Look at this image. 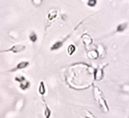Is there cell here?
Listing matches in <instances>:
<instances>
[{
	"label": "cell",
	"mask_w": 129,
	"mask_h": 118,
	"mask_svg": "<svg viewBox=\"0 0 129 118\" xmlns=\"http://www.w3.org/2000/svg\"><path fill=\"white\" fill-rule=\"evenodd\" d=\"M29 39L31 42H36L37 39H38V37H37L36 33L35 32H31L30 35H29Z\"/></svg>",
	"instance_id": "cell-12"
},
{
	"label": "cell",
	"mask_w": 129,
	"mask_h": 118,
	"mask_svg": "<svg viewBox=\"0 0 129 118\" xmlns=\"http://www.w3.org/2000/svg\"><path fill=\"white\" fill-rule=\"evenodd\" d=\"M75 51H76V46L74 45H69L68 47V54L70 56H71L73 55V53H75Z\"/></svg>",
	"instance_id": "cell-14"
},
{
	"label": "cell",
	"mask_w": 129,
	"mask_h": 118,
	"mask_svg": "<svg viewBox=\"0 0 129 118\" xmlns=\"http://www.w3.org/2000/svg\"><path fill=\"white\" fill-rule=\"evenodd\" d=\"M93 94L95 95V99L97 100V102L98 103V106L100 108V110L103 112V113H108L109 111V107L108 103L106 101V99L103 97V94L100 91V89L98 87H94L93 89Z\"/></svg>",
	"instance_id": "cell-1"
},
{
	"label": "cell",
	"mask_w": 129,
	"mask_h": 118,
	"mask_svg": "<svg viewBox=\"0 0 129 118\" xmlns=\"http://www.w3.org/2000/svg\"><path fill=\"white\" fill-rule=\"evenodd\" d=\"M126 27H127V24H126V23H122V24H119L117 27V33L124 32L125 29H126Z\"/></svg>",
	"instance_id": "cell-8"
},
{
	"label": "cell",
	"mask_w": 129,
	"mask_h": 118,
	"mask_svg": "<svg viewBox=\"0 0 129 118\" xmlns=\"http://www.w3.org/2000/svg\"><path fill=\"white\" fill-rule=\"evenodd\" d=\"M16 82H19V83H22V82H24V81H25L26 79L24 77V76H22V75H19V76H16Z\"/></svg>",
	"instance_id": "cell-17"
},
{
	"label": "cell",
	"mask_w": 129,
	"mask_h": 118,
	"mask_svg": "<svg viewBox=\"0 0 129 118\" xmlns=\"http://www.w3.org/2000/svg\"><path fill=\"white\" fill-rule=\"evenodd\" d=\"M82 42H83V44L85 45H89L91 43H92V38L89 37V35H84L83 37H82Z\"/></svg>",
	"instance_id": "cell-6"
},
{
	"label": "cell",
	"mask_w": 129,
	"mask_h": 118,
	"mask_svg": "<svg viewBox=\"0 0 129 118\" xmlns=\"http://www.w3.org/2000/svg\"><path fill=\"white\" fill-rule=\"evenodd\" d=\"M96 5H97V0H89V1H88V6H89L93 7V6H95Z\"/></svg>",
	"instance_id": "cell-16"
},
{
	"label": "cell",
	"mask_w": 129,
	"mask_h": 118,
	"mask_svg": "<svg viewBox=\"0 0 129 118\" xmlns=\"http://www.w3.org/2000/svg\"><path fill=\"white\" fill-rule=\"evenodd\" d=\"M29 65V62L27 61H22L20 62L19 64H17V65L16 66V68L15 69L11 70L12 72H14V71H16V70H20V69H24V68H25V67H27Z\"/></svg>",
	"instance_id": "cell-4"
},
{
	"label": "cell",
	"mask_w": 129,
	"mask_h": 118,
	"mask_svg": "<svg viewBox=\"0 0 129 118\" xmlns=\"http://www.w3.org/2000/svg\"><path fill=\"white\" fill-rule=\"evenodd\" d=\"M42 1H43V0H32V4L34 5L35 6H39L42 4Z\"/></svg>",
	"instance_id": "cell-18"
},
{
	"label": "cell",
	"mask_w": 129,
	"mask_h": 118,
	"mask_svg": "<svg viewBox=\"0 0 129 118\" xmlns=\"http://www.w3.org/2000/svg\"><path fill=\"white\" fill-rule=\"evenodd\" d=\"M98 56H99V54L97 52V51H96V50H93V51H91V52H89V53L88 54V56H89V58H92V59H96Z\"/></svg>",
	"instance_id": "cell-11"
},
{
	"label": "cell",
	"mask_w": 129,
	"mask_h": 118,
	"mask_svg": "<svg viewBox=\"0 0 129 118\" xmlns=\"http://www.w3.org/2000/svg\"><path fill=\"white\" fill-rule=\"evenodd\" d=\"M83 114V116H84L85 118H95L92 113H90V112H89V111H88V110L83 111V114Z\"/></svg>",
	"instance_id": "cell-15"
},
{
	"label": "cell",
	"mask_w": 129,
	"mask_h": 118,
	"mask_svg": "<svg viewBox=\"0 0 129 118\" xmlns=\"http://www.w3.org/2000/svg\"><path fill=\"white\" fill-rule=\"evenodd\" d=\"M24 50H25V45H13L11 48L5 50L4 52H12V53H14V54H18V53H21V52H23Z\"/></svg>",
	"instance_id": "cell-2"
},
{
	"label": "cell",
	"mask_w": 129,
	"mask_h": 118,
	"mask_svg": "<svg viewBox=\"0 0 129 118\" xmlns=\"http://www.w3.org/2000/svg\"><path fill=\"white\" fill-rule=\"evenodd\" d=\"M119 1H121V0H119Z\"/></svg>",
	"instance_id": "cell-19"
},
{
	"label": "cell",
	"mask_w": 129,
	"mask_h": 118,
	"mask_svg": "<svg viewBox=\"0 0 129 118\" xmlns=\"http://www.w3.org/2000/svg\"><path fill=\"white\" fill-rule=\"evenodd\" d=\"M30 82L27 81V80H25V81L22 82V83H20V85H19V86H20V88L22 90H26L28 89L29 87H30Z\"/></svg>",
	"instance_id": "cell-9"
},
{
	"label": "cell",
	"mask_w": 129,
	"mask_h": 118,
	"mask_svg": "<svg viewBox=\"0 0 129 118\" xmlns=\"http://www.w3.org/2000/svg\"><path fill=\"white\" fill-rule=\"evenodd\" d=\"M38 92L41 95H44L45 93H46V87H45L44 82L41 81L40 85H39V88H38Z\"/></svg>",
	"instance_id": "cell-5"
},
{
	"label": "cell",
	"mask_w": 129,
	"mask_h": 118,
	"mask_svg": "<svg viewBox=\"0 0 129 118\" xmlns=\"http://www.w3.org/2000/svg\"><path fill=\"white\" fill-rule=\"evenodd\" d=\"M104 78V67L94 70V79L95 81H101Z\"/></svg>",
	"instance_id": "cell-3"
},
{
	"label": "cell",
	"mask_w": 129,
	"mask_h": 118,
	"mask_svg": "<svg viewBox=\"0 0 129 118\" xmlns=\"http://www.w3.org/2000/svg\"><path fill=\"white\" fill-rule=\"evenodd\" d=\"M63 45V42L62 41H58L56 43H54L53 45H52V47H51V50L53 51V50H58V49H60L62 46Z\"/></svg>",
	"instance_id": "cell-7"
},
{
	"label": "cell",
	"mask_w": 129,
	"mask_h": 118,
	"mask_svg": "<svg viewBox=\"0 0 129 118\" xmlns=\"http://www.w3.org/2000/svg\"><path fill=\"white\" fill-rule=\"evenodd\" d=\"M51 115H52V111H51L50 107H49L47 105H45V107H44V118H50V117H51Z\"/></svg>",
	"instance_id": "cell-10"
},
{
	"label": "cell",
	"mask_w": 129,
	"mask_h": 118,
	"mask_svg": "<svg viewBox=\"0 0 129 118\" xmlns=\"http://www.w3.org/2000/svg\"><path fill=\"white\" fill-rule=\"evenodd\" d=\"M57 16V11L56 10H51L50 12H49V15H48V19L50 20H52L53 18H55Z\"/></svg>",
	"instance_id": "cell-13"
}]
</instances>
